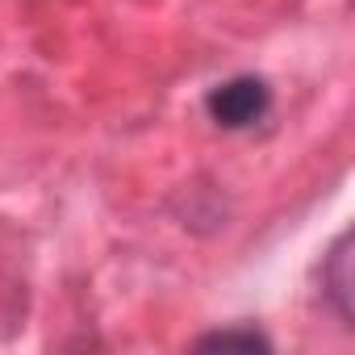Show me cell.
Returning a JSON list of instances; mask_svg holds the SVG:
<instances>
[{
	"label": "cell",
	"instance_id": "2",
	"mask_svg": "<svg viewBox=\"0 0 355 355\" xmlns=\"http://www.w3.org/2000/svg\"><path fill=\"white\" fill-rule=\"evenodd\" d=\"M197 351H222V355H263V351H272V343H268L259 330L243 326V330H214V334L197 338Z\"/></svg>",
	"mask_w": 355,
	"mask_h": 355
},
{
	"label": "cell",
	"instance_id": "3",
	"mask_svg": "<svg viewBox=\"0 0 355 355\" xmlns=\"http://www.w3.org/2000/svg\"><path fill=\"white\" fill-rule=\"evenodd\" d=\"M351 239H343L338 243V251H334V263H330V280H334V297H338V313L343 318H351Z\"/></svg>",
	"mask_w": 355,
	"mask_h": 355
},
{
	"label": "cell",
	"instance_id": "1",
	"mask_svg": "<svg viewBox=\"0 0 355 355\" xmlns=\"http://www.w3.org/2000/svg\"><path fill=\"white\" fill-rule=\"evenodd\" d=\"M205 109L218 125L226 130H243V125H255L268 109H272V88L259 80V76H239V80H226L218 84L209 96H205Z\"/></svg>",
	"mask_w": 355,
	"mask_h": 355
}]
</instances>
